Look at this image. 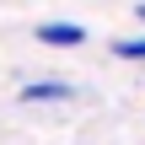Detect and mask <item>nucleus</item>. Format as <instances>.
Masks as SVG:
<instances>
[{"mask_svg":"<svg viewBox=\"0 0 145 145\" xmlns=\"http://www.w3.org/2000/svg\"><path fill=\"white\" fill-rule=\"evenodd\" d=\"M38 43H48V48H75V43H86V27H81V22H38Z\"/></svg>","mask_w":145,"mask_h":145,"instance_id":"obj_1","label":"nucleus"},{"mask_svg":"<svg viewBox=\"0 0 145 145\" xmlns=\"http://www.w3.org/2000/svg\"><path fill=\"white\" fill-rule=\"evenodd\" d=\"M16 97H22V102H70L75 86H70V81H27Z\"/></svg>","mask_w":145,"mask_h":145,"instance_id":"obj_2","label":"nucleus"},{"mask_svg":"<svg viewBox=\"0 0 145 145\" xmlns=\"http://www.w3.org/2000/svg\"><path fill=\"white\" fill-rule=\"evenodd\" d=\"M113 59H129V65H145V38H118V43H113Z\"/></svg>","mask_w":145,"mask_h":145,"instance_id":"obj_3","label":"nucleus"},{"mask_svg":"<svg viewBox=\"0 0 145 145\" xmlns=\"http://www.w3.org/2000/svg\"><path fill=\"white\" fill-rule=\"evenodd\" d=\"M135 16H140V22H145V0H140V5H135Z\"/></svg>","mask_w":145,"mask_h":145,"instance_id":"obj_4","label":"nucleus"}]
</instances>
